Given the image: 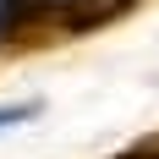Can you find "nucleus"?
Returning a JSON list of instances; mask_svg holds the SVG:
<instances>
[{"label":"nucleus","mask_w":159,"mask_h":159,"mask_svg":"<svg viewBox=\"0 0 159 159\" xmlns=\"http://www.w3.org/2000/svg\"><path fill=\"white\" fill-rule=\"evenodd\" d=\"M126 159H159V148H154V143H148V148H132Z\"/></svg>","instance_id":"f03ea898"},{"label":"nucleus","mask_w":159,"mask_h":159,"mask_svg":"<svg viewBox=\"0 0 159 159\" xmlns=\"http://www.w3.org/2000/svg\"><path fill=\"white\" fill-rule=\"evenodd\" d=\"M132 0H22L0 33H6V44H61V39L104 28Z\"/></svg>","instance_id":"f257e3e1"}]
</instances>
